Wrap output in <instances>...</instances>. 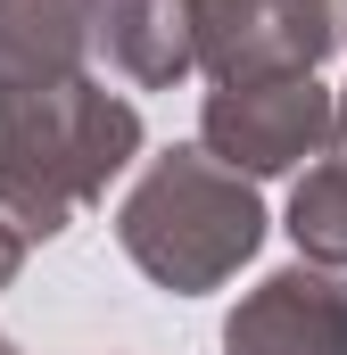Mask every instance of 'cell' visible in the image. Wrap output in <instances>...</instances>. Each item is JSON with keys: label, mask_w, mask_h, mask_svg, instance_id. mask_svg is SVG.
Masks as SVG:
<instances>
[{"label": "cell", "mask_w": 347, "mask_h": 355, "mask_svg": "<svg viewBox=\"0 0 347 355\" xmlns=\"http://www.w3.org/2000/svg\"><path fill=\"white\" fill-rule=\"evenodd\" d=\"M99 33H108V50L141 83H166V75H182V58H190L174 0H99Z\"/></svg>", "instance_id": "obj_6"}, {"label": "cell", "mask_w": 347, "mask_h": 355, "mask_svg": "<svg viewBox=\"0 0 347 355\" xmlns=\"http://www.w3.org/2000/svg\"><path fill=\"white\" fill-rule=\"evenodd\" d=\"M323 132V91L314 83H248V91H223L207 107V141L232 149V166H289L306 157Z\"/></svg>", "instance_id": "obj_5"}, {"label": "cell", "mask_w": 347, "mask_h": 355, "mask_svg": "<svg viewBox=\"0 0 347 355\" xmlns=\"http://www.w3.org/2000/svg\"><path fill=\"white\" fill-rule=\"evenodd\" d=\"M190 25L215 75H264L323 58L347 25V0H190Z\"/></svg>", "instance_id": "obj_3"}, {"label": "cell", "mask_w": 347, "mask_h": 355, "mask_svg": "<svg viewBox=\"0 0 347 355\" xmlns=\"http://www.w3.org/2000/svg\"><path fill=\"white\" fill-rule=\"evenodd\" d=\"M0 355H8V347H0Z\"/></svg>", "instance_id": "obj_8"}, {"label": "cell", "mask_w": 347, "mask_h": 355, "mask_svg": "<svg viewBox=\"0 0 347 355\" xmlns=\"http://www.w3.org/2000/svg\"><path fill=\"white\" fill-rule=\"evenodd\" d=\"M298 240L323 248V257H347V166L339 174H314L298 190Z\"/></svg>", "instance_id": "obj_7"}, {"label": "cell", "mask_w": 347, "mask_h": 355, "mask_svg": "<svg viewBox=\"0 0 347 355\" xmlns=\"http://www.w3.org/2000/svg\"><path fill=\"white\" fill-rule=\"evenodd\" d=\"M257 223L264 215H257V198L240 182L207 174L182 149L124 207V248L158 272V281H174V289H207V281H223V272L257 248Z\"/></svg>", "instance_id": "obj_2"}, {"label": "cell", "mask_w": 347, "mask_h": 355, "mask_svg": "<svg viewBox=\"0 0 347 355\" xmlns=\"http://www.w3.org/2000/svg\"><path fill=\"white\" fill-rule=\"evenodd\" d=\"M232 355H347V289L323 272H281L232 322Z\"/></svg>", "instance_id": "obj_4"}, {"label": "cell", "mask_w": 347, "mask_h": 355, "mask_svg": "<svg viewBox=\"0 0 347 355\" xmlns=\"http://www.w3.org/2000/svg\"><path fill=\"white\" fill-rule=\"evenodd\" d=\"M133 141H141L133 107H116L83 83L0 91V198L17 215H33V232H58V215L99 174H116Z\"/></svg>", "instance_id": "obj_1"}]
</instances>
